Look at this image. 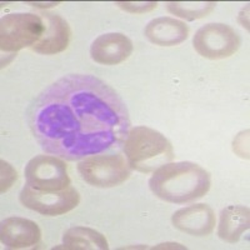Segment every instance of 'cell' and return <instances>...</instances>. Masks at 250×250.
<instances>
[{"instance_id": "5", "label": "cell", "mask_w": 250, "mask_h": 250, "mask_svg": "<svg viewBox=\"0 0 250 250\" xmlns=\"http://www.w3.org/2000/svg\"><path fill=\"white\" fill-rule=\"evenodd\" d=\"M82 179L95 188H114L130 178L131 168L122 154L88 156L78 164Z\"/></svg>"}, {"instance_id": "10", "label": "cell", "mask_w": 250, "mask_h": 250, "mask_svg": "<svg viewBox=\"0 0 250 250\" xmlns=\"http://www.w3.org/2000/svg\"><path fill=\"white\" fill-rule=\"evenodd\" d=\"M43 18L45 30L42 39L31 46V50L43 55L59 54L69 46L71 30L68 21L55 13L44 12L40 14Z\"/></svg>"}, {"instance_id": "8", "label": "cell", "mask_w": 250, "mask_h": 250, "mask_svg": "<svg viewBox=\"0 0 250 250\" xmlns=\"http://www.w3.org/2000/svg\"><path fill=\"white\" fill-rule=\"evenodd\" d=\"M20 203L42 215L57 216L69 213L79 205L80 194L73 187L59 191H40L28 184L21 189Z\"/></svg>"}, {"instance_id": "11", "label": "cell", "mask_w": 250, "mask_h": 250, "mask_svg": "<svg viewBox=\"0 0 250 250\" xmlns=\"http://www.w3.org/2000/svg\"><path fill=\"white\" fill-rule=\"evenodd\" d=\"M133 53V43L122 33H106L94 40L90 57L102 65H118L129 59Z\"/></svg>"}, {"instance_id": "16", "label": "cell", "mask_w": 250, "mask_h": 250, "mask_svg": "<svg viewBox=\"0 0 250 250\" xmlns=\"http://www.w3.org/2000/svg\"><path fill=\"white\" fill-rule=\"evenodd\" d=\"M215 5L214 1H169L167 9L175 17L193 21L208 17L215 9Z\"/></svg>"}, {"instance_id": "17", "label": "cell", "mask_w": 250, "mask_h": 250, "mask_svg": "<svg viewBox=\"0 0 250 250\" xmlns=\"http://www.w3.org/2000/svg\"><path fill=\"white\" fill-rule=\"evenodd\" d=\"M115 4L131 14H144L158 6L156 1H117Z\"/></svg>"}, {"instance_id": "18", "label": "cell", "mask_w": 250, "mask_h": 250, "mask_svg": "<svg viewBox=\"0 0 250 250\" xmlns=\"http://www.w3.org/2000/svg\"><path fill=\"white\" fill-rule=\"evenodd\" d=\"M17 179V170L9 163L1 160V193L8 191Z\"/></svg>"}, {"instance_id": "1", "label": "cell", "mask_w": 250, "mask_h": 250, "mask_svg": "<svg viewBox=\"0 0 250 250\" xmlns=\"http://www.w3.org/2000/svg\"><path fill=\"white\" fill-rule=\"evenodd\" d=\"M28 120L42 149L69 162L119 151L130 130L124 100L89 74H69L50 84L30 105Z\"/></svg>"}, {"instance_id": "13", "label": "cell", "mask_w": 250, "mask_h": 250, "mask_svg": "<svg viewBox=\"0 0 250 250\" xmlns=\"http://www.w3.org/2000/svg\"><path fill=\"white\" fill-rule=\"evenodd\" d=\"M144 34L155 45L174 46L188 39L189 26L175 18L160 17L149 21Z\"/></svg>"}, {"instance_id": "14", "label": "cell", "mask_w": 250, "mask_h": 250, "mask_svg": "<svg viewBox=\"0 0 250 250\" xmlns=\"http://www.w3.org/2000/svg\"><path fill=\"white\" fill-rule=\"evenodd\" d=\"M250 210L244 205H229L220 213L219 238L227 243H236L249 229Z\"/></svg>"}, {"instance_id": "7", "label": "cell", "mask_w": 250, "mask_h": 250, "mask_svg": "<svg viewBox=\"0 0 250 250\" xmlns=\"http://www.w3.org/2000/svg\"><path fill=\"white\" fill-rule=\"evenodd\" d=\"M26 184L40 191H59L70 187L65 162L54 155H37L24 169Z\"/></svg>"}, {"instance_id": "3", "label": "cell", "mask_w": 250, "mask_h": 250, "mask_svg": "<svg viewBox=\"0 0 250 250\" xmlns=\"http://www.w3.org/2000/svg\"><path fill=\"white\" fill-rule=\"evenodd\" d=\"M128 164L134 170L149 174L174 159L171 143L160 131L149 126H134L124 143Z\"/></svg>"}, {"instance_id": "2", "label": "cell", "mask_w": 250, "mask_h": 250, "mask_svg": "<svg viewBox=\"0 0 250 250\" xmlns=\"http://www.w3.org/2000/svg\"><path fill=\"white\" fill-rule=\"evenodd\" d=\"M210 185V174L191 162L168 163L156 169L149 180V188L156 198L174 204L200 199Z\"/></svg>"}, {"instance_id": "12", "label": "cell", "mask_w": 250, "mask_h": 250, "mask_svg": "<svg viewBox=\"0 0 250 250\" xmlns=\"http://www.w3.org/2000/svg\"><path fill=\"white\" fill-rule=\"evenodd\" d=\"M42 230L39 225L30 219L10 216L1 222L0 240L8 249H25L40 243Z\"/></svg>"}, {"instance_id": "6", "label": "cell", "mask_w": 250, "mask_h": 250, "mask_svg": "<svg viewBox=\"0 0 250 250\" xmlns=\"http://www.w3.org/2000/svg\"><path fill=\"white\" fill-rule=\"evenodd\" d=\"M242 40L231 26L210 23L202 26L193 38V46L205 59L219 60L234 55L240 48Z\"/></svg>"}, {"instance_id": "9", "label": "cell", "mask_w": 250, "mask_h": 250, "mask_svg": "<svg viewBox=\"0 0 250 250\" xmlns=\"http://www.w3.org/2000/svg\"><path fill=\"white\" fill-rule=\"evenodd\" d=\"M174 228L185 234L194 236H207L215 228V213L209 205L194 204L182 208L171 216Z\"/></svg>"}, {"instance_id": "4", "label": "cell", "mask_w": 250, "mask_h": 250, "mask_svg": "<svg viewBox=\"0 0 250 250\" xmlns=\"http://www.w3.org/2000/svg\"><path fill=\"white\" fill-rule=\"evenodd\" d=\"M44 20L34 13H14L0 20V49L13 55L24 48H31L42 39Z\"/></svg>"}, {"instance_id": "15", "label": "cell", "mask_w": 250, "mask_h": 250, "mask_svg": "<svg viewBox=\"0 0 250 250\" xmlns=\"http://www.w3.org/2000/svg\"><path fill=\"white\" fill-rule=\"evenodd\" d=\"M62 247H57V249H109L105 236L88 227H74L68 229L62 235Z\"/></svg>"}]
</instances>
